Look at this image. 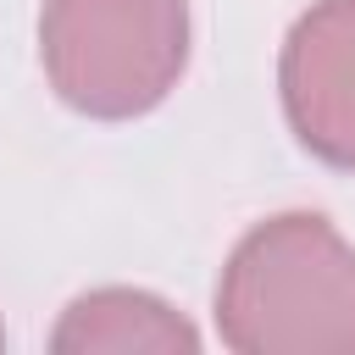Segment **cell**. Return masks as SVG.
Segmentation results:
<instances>
[{"label":"cell","mask_w":355,"mask_h":355,"mask_svg":"<svg viewBox=\"0 0 355 355\" xmlns=\"http://www.w3.org/2000/svg\"><path fill=\"white\" fill-rule=\"evenodd\" d=\"M216 333L239 355H355V244L322 211L255 222L216 277Z\"/></svg>","instance_id":"cell-1"},{"label":"cell","mask_w":355,"mask_h":355,"mask_svg":"<svg viewBox=\"0 0 355 355\" xmlns=\"http://www.w3.org/2000/svg\"><path fill=\"white\" fill-rule=\"evenodd\" d=\"M39 67L78 116L133 122L189 67V0H44Z\"/></svg>","instance_id":"cell-2"},{"label":"cell","mask_w":355,"mask_h":355,"mask_svg":"<svg viewBox=\"0 0 355 355\" xmlns=\"http://www.w3.org/2000/svg\"><path fill=\"white\" fill-rule=\"evenodd\" d=\"M277 94L294 139L355 172V0H316L294 17L277 55Z\"/></svg>","instance_id":"cell-3"},{"label":"cell","mask_w":355,"mask_h":355,"mask_svg":"<svg viewBox=\"0 0 355 355\" xmlns=\"http://www.w3.org/2000/svg\"><path fill=\"white\" fill-rule=\"evenodd\" d=\"M55 355H194L200 327L150 288H89L50 327Z\"/></svg>","instance_id":"cell-4"},{"label":"cell","mask_w":355,"mask_h":355,"mask_svg":"<svg viewBox=\"0 0 355 355\" xmlns=\"http://www.w3.org/2000/svg\"><path fill=\"white\" fill-rule=\"evenodd\" d=\"M0 344H6V327H0Z\"/></svg>","instance_id":"cell-5"}]
</instances>
